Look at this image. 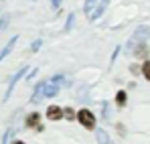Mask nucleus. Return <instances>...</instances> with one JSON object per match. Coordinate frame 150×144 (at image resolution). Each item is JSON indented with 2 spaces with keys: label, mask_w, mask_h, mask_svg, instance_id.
<instances>
[{
  "label": "nucleus",
  "mask_w": 150,
  "mask_h": 144,
  "mask_svg": "<svg viewBox=\"0 0 150 144\" xmlns=\"http://www.w3.org/2000/svg\"><path fill=\"white\" fill-rule=\"evenodd\" d=\"M148 37H150V26L148 24H140V26L134 31V37L128 41V49H132L134 45H138V43H144Z\"/></svg>",
  "instance_id": "obj_2"
},
{
  "label": "nucleus",
  "mask_w": 150,
  "mask_h": 144,
  "mask_svg": "<svg viewBox=\"0 0 150 144\" xmlns=\"http://www.w3.org/2000/svg\"><path fill=\"white\" fill-rule=\"evenodd\" d=\"M6 24H8V16H2V18H0V31L6 28Z\"/></svg>",
  "instance_id": "obj_20"
},
{
  "label": "nucleus",
  "mask_w": 150,
  "mask_h": 144,
  "mask_svg": "<svg viewBox=\"0 0 150 144\" xmlns=\"http://www.w3.org/2000/svg\"><path fill=\"white\" fill-rule=\"evenodd\" d=\"M10 136H12V130H6V132H4V138H2V144L10 142Z\"/></svg>",
  "instance_id": "obj_19"
},
{
  "label": "nucleus",
  "mask_w": 150,
  "mask_h": 144,
  "mask_svg": "<svg viewBox=\"0 0 150 144\" xmlns=\"http://www.w3.org/2000/svg\"><path fill=\"white\" fill-rule=\"evenodd\" d=\"M132 53H134V57H138V59H148V47H146V43L134 45V47H132Z\"/></svg>",
  "instance_id": "obj_5"
},
{
  "label": "nucleus",
  "mask_w": 150,
  "mask_h": 144,
  "mask_svg": "<svg viewBox=\"0 0 150 144\" xmlns=\"http://www.w3.org/2000/svg\"><path fill=\"white\" fill-rule=\"evenodd\" d=\"M47 118H49V120H61V118H63V110H61V108H59V106H49V108H47Z\"/></svg>",
  "instance_id": "obj_6"
},
{
  "label": "nucleus",
  "mask_w": 150,
  "mask_h": 144,
  "mask_svg": "<svg viewBox=\"0 0 150 144\" xmlns=\"http://www.w3.org/2000/svg\"><path fill=\"white\" fill-rule=\"evenodd\" d=\"M26 69L28 67H21V71H16L12 77H10V81H8V87H6V94H4V101L6 99H10V96H12V92H14V87H16V83L21 81V77L26 73Z\"/></svg>",
  "instance_id": "obj_4"
},
{
  "label": "nucleus",
  "mask_w": 150,
  "mask_h": 144,
  "mask_svg": "<svg viewBox=\"0 0 150 144\" xmlns=\"http://www.w3.org/2000/svg\"><path fill=\"white\" fill-rule=\"evenodd\" d=\"M130 73H132V75H138V73H142V65H136V63H132V65H130Z\"/></svg>",
  "instance_id": "obj_17"
},
{
  "label": "nucleus",
  "mask_w": 150,
  "mask_h": 144,
  "mask_svg": "<svg viewBox=\"0 0 150 144\" xmlns=\"http://www.w3.org/2000/svg\"><path fill=\"white\" fill-rule=\"evenodd\" d=\"M12 144H25V142L23 140H16V142H12Z\"/></svg>",
  "instance_id": "obj_22"
},
{
  "label": "nucleus",
  "mask_w": 150,
  "mask_h": 144,
  "mask_svg": "<svg viewBox=\"0 0 150 144\" xmlns=\"http://www.w3.org/2000/svg\"><path fill=\"white\" fill-rule=\"evenodd\" d=\"M61 2H63V0H51V4H53V8H55V10L61 6Z\"/></svg>",
  "instance_id": "obj_21"
},
{
  "label": "nucleus",
  "mask_w": 150,
  "mask_h": 144,
  "mask_svg": "<svg viewBox=\"0 0 150 144\" xmlns=\"http://www.w3.org/2000/svg\"><path fill=\"white\" fill-rule=\"evenodd\" d=\"M73 18H75V14L71 12V14H69V18H67V23H65V33H69V31H71V26H73Z\"/></svg>",
  "instance_id": "obj_16"
},
{
  "label": "nucleus",
  "mask_w": 150,
  "mask_h": 144,
  "mask_svg": "<svg viewBox=\"0 0 150 144\" xmlns=\"http://www.w3.org/2000/svg\"><path fill=\"white\" fill-rule=\"evenodd\" d=\"M41 45H43V41H41V39H37V41H33V45H30V51H33V53H37V51L41 49Z\"/></svg>",
  "instance_id": "obj_18"
},
{
  "label": "nucleus",
  "mask_w": 150,
  "mask_h": 144,
  "mask_svg": "<svg viewBox=\"0 0 150 144\" xmlns=\"http://www.w3.org/2000/svg\"><path fill=\"white\" fill-rule=\"evenodd\" d=\"M61 81H65V75H57L49 81H45V89H43V96L45 97H55L59 94V87H61Z\"/></svg>",
  "instance_id": "obj_1"
},
{
  "label": "nucleus",
  "mask_w": 150,
  "mask_h": 144,
  "mask_svg": "<svg viewBox=\"0 0 150 144\" xmlns=\"http://www.w3.org/2000/svg\"><path fill=\"white\" fill-rule=\"evenodd\" d=\"M105 4H108V0H100L98 2V6H96V10H91V14H89V21H98L101 14H103V10H105Z\"/></svg>",
  "instance_id": "obj_7"
},
{
  "label": "nucleus",
  "mask_w": 150,
  "mask_h": 144,
  "mask_svg": "<svg viewBox=\"0 0 150 144\" xmlns=\"http://www.w3.org/2000/svg\"><path fill=\"white\" fill-rule=\"evenodd\" d=\"M126 92L124 89H120V92H118V94H116V104H118V106H120V108H124L126 106Z\"/></svg>",
  "instance_id": "obj_12"
},
{
  "label": "nucleus",
  "mask_w": 150,
  "mask_h": 144,
  "mask_svg": "<svg viewBox=\"0 0 150 144\" xmlns=\"http://www.w3.org/2000/svg\"><path fill=\"white\" fill-rule=\"evenodd\" d=\"M43 89H45V83H39V85L35 87V92H33V96H30V101H33V104L41 101V96H43Z\"/></svg>",
  "instance_id": "obj_10"
},
{
  "label": "nucleus",
  "mask_w": 150,
  "mask_h": 144,
  "mask_svg": "<svg viewBox=\"0 0 150 144\" xmlns=\"http://www.w3.org/2000/svg\"><path fill=\"white\" fill-rule=\"evenodd\" d=\"M63 118H67V120H75V118H77V114H75L71 108H65V110H63Z\"/></svg>",
  "instance_id": "obj_14"
},
{
  "label": "nucleus",
  "mask_w": 150,
  "mask_h": 144,
  "mask_svg": "<svg viewBox=\"0 0 150 144\" xmlns=\"http://www.w3.org/2000/svg\"><path fill=\"white\" fill-rule=\"evenodd\" d=\"M96 4H98V0H85V6H83V8H85V12H87V14H91V10H93V6H96Z\"/></svg>",
  "instance_id": "obj_15"
},
{
  "label": "nucleus",
  "mask_w": 150,
  "mask_h": 144,
  "mask_svg": "<svg viewBox=\"0 0 150 144\" xmlns=\"http://www.w3.org/2000/svg\"><path fill=\"white\" fill-rule=\"evenodd\" d=\"M142 75L150 81V59H146V61H144V65H142Z\"/></svg>",
  "instance_id": "obj_13"
},
{
  "label": "nucleus",
  "mask_w": 150,
  "mask_h": 144,
  "mask_svg": "<svg viewBox=\"0 0 150 144\" xmlns=\"http://www.w3.org/2000/svg\"><path fill=\"white\" fill-rule=\"evenodd\" d=\"M16 41H18V37H12V39H10V41L6 43V47H4L2 51H0V61H2L4 57H8V55H10V51L14 49V45H16Z\"/></svg>",
  "instance_id": "obj_9"
},
{
  "label": "nucleus",
  "mask_w": 150,
  "mask_h": 144,
  "mask_svg": "<svg viewBox=\"0 0 150 144\" xmlns=\"http://www.w3.org/2000/svg\"><path fill=\"white\" fill-rule=\"evenodd\" d=\"M77 120H79V124L83 126V128H87V130H93L96 128V116L89 112V110H79L77 112Z\"/></svg>",
  "instance_id": "obj_3"
},
{
  "label": "nucleus",
  "mask_w": 150,
  "mask_h": 144,
  "mask_svg": "<svg viewBox=\"0 0 150 144\" xmlns=\"http://www.w3.org/2000/svg\"><path fill=\"white\" fill-rule=\"evenodd\" d=\"M96 140H98V144H110V136H108V132L98 130L96 132Z\"/></svg>",
  "instance_id": "obj_11"
},
{
  "label": "nucleus",
  "mask_w": 150,
  "mask_h": 144,
  "mask_svg": "<svg viewBox=\"0 0 150 144\" xmlns=\"http://www.w3.org/2000/svg\"><path fill=\"white\" fill-rule=\"evenodd\" d=\"M26 126H28V128H39V126H41V114H39V112L28 114V116H26Z\"/></svg>",
  "instance_id": "obj_8"
}]
</instances>
